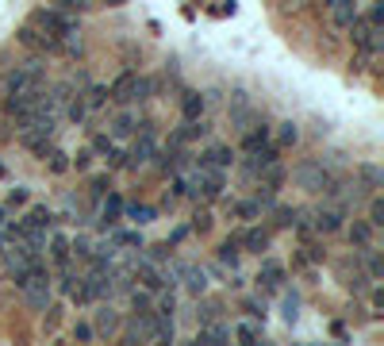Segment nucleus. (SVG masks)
<instances>
[{
  "instance_id": "obj_12",
  "label": "nucleus",
  "mask_w": 384,
  "mask_h": 346,
  "mask_svg": "<svg viewBox=\"0 0 384 346\" xmlns=\"http://www.w3.org/2000/svg\"><path fill=\"white\" fill-rule=\"evenodd\" d=\"M280 285H285V266L273 262V258H265V262H261V269H258V288H265V292H280Z\"/></svg>"
},
{
  "instance_id": "obj_51",
  "label": "nucleus",
  "mask_w": 384,
  "mask_h": 346,
  "mask_svg": "<svg viewBox=\"0 0 384 346\" xmlns=\"http://www.w3.org/2000/svg\"><path fill=\"white\" fill-rule=\"evenodd\" d=\"M108 189H112V181H108V177H93V196H104Z\"/></svg>"
},
{
  "instance_id": "obj_2",
  "label": "nucleus",
  "mask_w": 384,
  "mask_h": 346,
  "mask_svg": "<svg viewBox=\"0 0 384 346\" xmlns=\"http://www.w3.org/2000/svg\"><path fill=\"white\" fill-rule=\"evenodd\" d=\"M150 93H154L150 77L123 73V77H115V85L108 89V100H115V104H131V100H150Z\"/></svg>"
},
{
  "instance_id": "obj_22",
  "label": "nucleus",
  "mask_w": 384,
  "mask_h": 346,
  "mask_svg": "<svg viewBox=\"0 0 384 346\" xmlns=\"http://www.w3.org/2000/svg\"><path fill=\"white\" fill-rule=\"evenodd\" d=\"M158 165H162V173H181L184 165H189V154H184L181 146L173 143V150H165V154H162V162H158Z\"/></svg>"
},
{
  "instance_id": "obj_44",
  "label": "nucleus",
  "mask_w": 384,
  "mask_h": 346,
  "mask_svg": "<svg viewBox=\"0 0 384 346\" xmlns=\"http://www.w3.org/2000/svg\"><path fill=\"white\" fill-rule=\"evenodd\" d=\"M69 250H77L81 258H93V239H85V235H77V239H69Z\"/></svg>"
},
{
  "instance_id": "obj_18",
  "label": "nucleus",
  "mask_w": 384,
  "mask_h": 346,
  "mask_svg": "<svg viewBox=\"0 0 384 346\" xmlns=\"http://www.w3.org/2000/svg\"><path fill=\"white\" fill-rule=\"evenodd\" d=\"M204 108H208V96L204 93H196V89H184L181 93V115L184 119H200Z\"/></svg>"
},
{
  "instance_id": "obj_52",
  "label": "nucleus",
  "mask_w": 384,
  "mask_h": 346,
  "mask_svg": "<svg viewBox=\"0 0 384 346\" xmlns=\"http://www.w3.org/2000/svg\"><path fill=\"white\" fill-rule=\"evenodd\" d=\"M169 258V242H162V246H150V262H165Z\"/></svg>"
},
{
  "instance_id": "obj_35",
  "label": "nucleus",
  "mask_w": 384,
  "mask_h": 346,
  "mask_svg": "<svg viewBox=\"0 0 384 346\" xmlns=\"http://www.w3.org/2000/svg\"><path fill=\"white\" fill-rule=\"evenodd\" d=\"M235 216H239V220H258L261 204L258 200H242V204H235Z\"/></svg>"
},
{
  "instance_id": "obj_9",
  "label": "nucleus",
  "mask_w": 384,
  "mask_h": 346,
  "mask_svg": "<svg viewBox=\"0 0 384 346\" xmlns=\"http://www.w3.org/2000/svg\"><path fill=\"white\" fill-rule=\"evenodd\" d=\"M119 327H123V316H119L112 304H100V308H96V316H93V331H96V335L112 338V335H119Z\"/></svg>"
},
{
  "instance_id": "obj_17",
  "label": "nucleus",
  "mask_w": 384,
  "mask_h": 346,
  "mask_svg": "<svg viewBox=\"0 0 384 346\" xmlns=\"http://www.w3.org/2000/svg\"><path fill=\"white\" fill-rule=\"evenodd\" d=\"M230 162H235V150H230V146H208V150L200 154V170H227Z\"/></svg>"
},
{
  "instance_id": "obj_48",
  "label": "nucleus",
  "mask_w": 384,
  "mask_h": 346,
  "mask_svg": "<svg viewBox=\"0 0 384 346\" xmlns=\"http://www.w3.org/2000/svg\"><path fill=\"white\" fill-rule=\"evenodd\" d=\"M69 165H77V170H88V165H93V150H77Z\"/></svg>"
},
{
  "instance_id": "obj_40",
  "label": "nucleus",
  "mask_w": 384,
  "mask_h": 346,
  "mask_svg": "<svg viewBox=\"0 0 384 346\" xmlns=\"http://www.w3.org/2000/svg\"><path fill=\"white\" fill-rule=\"evenodd\" d=\"M369 223H373V227H384V200L381 196L369 200Z\"/></svg>"
},
{
  "instance_id": "obj_58",
  "label": "nucleus",
  "mask_w": 384,
  "mask_h": 346,
  "mask_svg": "<svg viewBox=\"0 0 384 346\" xmlns=\"http://www.w3.org/2000/svg\"><path fill=\"white\" fill-rule=\"evenodd\" d=\"M0 177H4V165H0Z\"/></svg>"
},
{
  "instance_id": "obj_38",
  "label": "nucleus",
  "mask_w": 384,
  "mask_h": 346,
  "mask_svg": "<svg viewBox=\"0 0 384 346\" xmlns=\"http://www.w3.org/2000/svg\"><path fill=\"white\" fill-rule=\"evenodd\" d=\"M85 104L88 108H104L108 104V89L104 85H93V89H88V96H85Z\"/></svg>"
},
{
  "instance_id": "obj_24",
  "label": "nucleus",
  "mask_w": 384,
  "mask_h": 346,
  "mask_svg": "<svg viewBox=\"0 0 384 346\" xmlns=\"http://www.w3.org/2000/svg\"><path fill=\"white\" fill-rule=\"evenodd\" d=\"M123 216H127L131 223H139V227H146V223L158 220V211H154L150 204H123Z\"/></svg>"
},
{
  "instance_id": "obj_21",
  "label": "nucleus",
  "mask_w": 384,
  "mask_h": 346,
  "mask_svg": "<svg viewBox=\"0 0 384 346\" xmlns=\"http://www.w3.org/2000/svg\"><path fill=\"white\" fill-rule=\"evenodd\" d=\"M139 131V115L134 112H119L112 119V139H127V135H134Z\"/></svg>"
},
{
  "instance_id": "obj_55",
  "label": "nucleus",
  "mask_w": 384,
  "mask_h": 346,
  "mask_svg": "<svg viewBox=\"0 0 384 346\" xmlns=\"http://www.w3.org/2000/svg\"><path fill=\"white\" fill-rule=\"evenodd\" d=\"M8 204H16V208H19V204H27V189H12Z\"/></svg>"
},
{
  "instance_id": "obj_7",
  "label": "nucleus",
  "mask_w": 384,
  "mask_h": 346,
  "mask_svg": "<svg viewBox=\"0 0 384 346\" xmlns=\"http://www.w3.org/2000/svg\"><path fill=\"white\" fill-rule=\"evenodd\" d=\"M350 31H354V43L365 50V54H381V27H373L369 19L357 16L354 23H350Z\"/></svg>"
},
{
  "instance_id": "obj_6",
  "label": "nucleus",
  "mask_w": 384,
  "mask_h": 346,
  "mask_svg": "<svg viewBox=\"0 0 384 346\" xmlns=\"http://www.w3.org/2000/svg\"><path fill=\"white\" fill-rule=\"evenodd\" d=\"M346 227V208L342 204H331V208H319L315 220H311V231H319V235H335V231Z\"/></svg>"
},
{
  "instance_id": "obj_1",
  "label": "nucleus",
  "mask_w": 384,
  "mask_h": 346,
  "mask_svg": "<svg viewBox=\"0 0 384 346\" xmlns=\"http://www.w3.org/2000/svg\"><path fill=\"white\" fill-rule=\"evenodd\" d=\"M38 85H47V66H43L38 58H31L23 66H12L8 73L0 77V93L4 96H19V93L38 89Z\"/></svg>"
},
{
  "instance_id": "obj_8",
  "label": "nucleus",
  "mask_w": 384,
  "mask_h": 346,
  "mask_svg": "<svg viewBox=\"0 0 384 346\" xmlns=\"http://www.w3.org/2000/svg\"><path fill=\"white\" fill-rule=\"evenodd\" d=\"M177 277H181V285L189 288L192 297H204V292H208V273H204L196 262H181V266H177Z\"/></svg>"
},
{
  "instance_id": "obj_10",
  "label": "nucleus",
  "mask_w": 384,
  "mask_h": 346,
  "mask_svg": "<svg viewBox=\"0 0 384 346\" xmlns=\"http://www.w3.org/2000/svg\"><path fill=\"white\" fill-rule=\"evenodd\" d=\"M123 331V327H119ZM123 343H154V312L150 316H131L123 331Z\"/></svg>"
},
{
  "instance_id": "obj_50",
  "label": "nucleus",
  "mask_w": 384,
  "mask_h": 346,
  "mask_svg": "<svg viewBox=\"0 0 384 346\" xmlns=\"http://www.w3.org/2000/svg\"><path fill=\"white\" fill-rule=\"evenodd\" d=\"M208 227H211V216H208V211H196V220H192V231H200V235H204Z\"/></svg>"
},
{
  "instance_id": "obj_4",
  "label": "nucleus",
  "mask_w": 384,
  "mask_h": 346,
  "mask_svg": "<svg viewBox=\"0 0 384 346\" xmlns=\"http://www.w3.org/2000/svg\"><path fill=\"white\" fill-rule=\"evenodd\" d=\"M35 23L43 31H54V35H77V16L73 12H62V8H43V12H35Z\"/></svg>"
},
{
  "instance_id": "obj_26",
  "label": "nucleus",
  "mask_w": 384,
  "mask_h": 346,
  "mask_svg": "<svg viewBox=\"0 0 384 346\" xmlns=\"http://www.w3.org/2000/svg\"><path fill=\"white\" fill-rule=\"evenodd\" d=\"M196 319H200V323H215V319H223V304H219V300H200V304H196Z\"/></svg>"
},
{
  "instance_id": "obj_34",
  "label": "nucleus",
  "mask_w": 384,
  "mask_h": 346,
  "mask_svg": "<svg viewBox=\"0 0 384 346\" xmlns=\"http://www.w3.org/2000/svg\"><path fill=\"white\" fill-rule=\"evenodd\" d=\"M361 181H365V189H376V185L384 181V173H381V165H361Z\"/></svg>"
},
{
  "instance_id": "obj_16",
  "label": "nucleus",
  "mask_w": 384,
  "mask_h": 346,
  "mask_svg": "<svg viewBox=\"0 0 384 346\" xmlns=\"http://www.w3.org/2000/svg\"><path fill=\"white\" fill-rule=\"evenodd\" d=\"M134 277L143 281V288L146 292H158V288L165 285V277H162V269H158V262H139V266H134Z\"/></svg>"
},
{
  "instance_id": "obj_15",
  "label": "nucleus",
  "mask_w": 384,
  "mask_h": 346,
  "mask_svg": "<svg viewBox=\"0 0 384 346\" xmlns=\"http://www.w3.org/2000/svg\"><path fill=\"white\" fill-rule=\"evenodd\" d=\"M23 292V300H27V308H35V312H43V308L50 304V277H38L31 281L27 288H19Z\"/></svg>"
},
{
  "instance_id": "obj_53",
  "label": "nucleus",
  "mask_w": 384,
  "mask_h": 346,
  "mask_svg": "<svg viewBox=\"0 0 384 346\" xmlns=\"http://www.w3.org/2000/svg\"><path fill=\"white\" fill-rule=\"evenodd\" d=\"M58 288H62L66 297H73V288H77V277H73V273H66V277L58 281Z\"/></svg>"
},
{
  "instance_id": "obj_54",
  "label": "nucleus",
  "mask_w": 384,
  "mask_h": 346,
  "mask_svg": "<svg viewBox=\"0 0 384 346\" xmlns=\"http://www.w3.org/2000/svg\"><path fill=\"white\" fill-rule=\"evenodd\" d=\"M369 23H373V27H381V23H384V8H381V4L369 8Z\"/></svg>"
},
{
  "instance_id": "obj_23",
  "label": "nucleus",
  "mask_w": 384,
  "mask_h": 346,
  "mask_svg": "<svg viewBox=\"0 0 384 346\" xmlns=\"http://www.w3.org/2000/svg\"><path fill=\"white\" fill-rule=\"evenodd\" d=\"M123 220V200L115 196V192H108V200H104V211H100V223L104 227H115V223Z\"/></svg>"
},
{
  "instance_id": "obj_49",
  "label": "nucleus",
  "mask_w": 384,
  "mask_h": 346,
  "mask_svg": "<svg viewBox=\"0 0 384 346\" xmlns=\"http://www.w3.org/2000/svg\"><path fill=\"white\" fill-rule=\"evenodd\" d=\"M246 316L250 319H265V304H258V300H246Z\"/></svg>"
},
{
  "instance_id": "obj_45",
  "label": "nucleus",
  "mask_w": 384,
  "mask_h": 346,
  "mask_svg": "<svg viewBox=\"0 0 384 346\" xmlns=\"http://www.w3.org/2000/svg\"><path fill=\"white\" fill-rule=\"evenodd\" d=\"M112 150H115L112 135H96V139H93V154H104V158H108Z\"/></svg>"
},
{
  "instance_id": "obj_33",
  "label": "nucleus",
  "mask_w": 384,
  "mask_h": 346,
  "mask_svg": "<svg viewBox=\"0 0 384 346\" xmlns=\"http://www.w3.org/2000/svg\"><path fill=\"white\" fill-rule=\"evenodd\" d=\"M296 220H300L296 208H285V204H280V208H273V227H292Z\"/></svg>"
},
{
  "instance_id": "obj_59",
  "label": "nucleus",
  "mask_w": 384,
  "mask_h": 346,
  "mask_svg": "<svg viewBox=\"0 0 384 346\" xmlns=\"http://www.w3.org/2000/svg\"><path fill=\"white\" fill-rule=\"evenodd\" d=\"M0 254H4V246H0Z\"/></svg>"
},
{
  "instance_id": "obj_36",
  "label": "nucleus",
  "mask_w": 384,
  "mask_h": 346,
  "mask_svg": "<svg viewBox=\"0 0 384 346\" xmlns=\"http://www.w3.org/2000/svg\"><path fill=\"white\" fill-rule=\"evenodd\" d=\"M47 158H50V173H66L69 170V154L66 150H54V146H50Z\"/></svg>"
},
{
  "instance_id": "obj_37",
  "label": "nucleus",
  "mask_w": 384,
  "mask_h": 346,
  "mask_svg": "<svg viewBox=\"0 0 384 346\" xmlns=\"http://www.w3.org/2000/svg\"><path fill=\"white\" fill-rule=\"evenodd\" d=\"M365 254H369V281L384 277V258H381V254H376L373 246H365Z\"/></svg>"
},
{
  "instance_id": "obj_29",
  "label": "nucleus",
  "mask_w": 384,
  "mask_h": 346,
  "mask_svg": "<svg viewBox=\"0 0 384 346\" xmlns=\"http://www.w3.org/2000/svg\"><path fill=\"white\" fill-rule=\"evenodd\" d=\"M85 115H88L85 96H81V93H77V96H69V104H66V119H69V124H81Z\"/></svg>"
},
{
  "instance_id": "obj_14",
  "label": "nucleus",
  "mask_w": 384,
  "mask_h": 346,
  "mask_svg": "<svg viewBox=\"0 0 384 346\" xmlns=\"http://www.w3.org/2000/svg\"><path fill=\"white\" fill-rule=\"evenodd\" d=\"M196 343H200V346H223V343H230V327L223 323V319H215V323H200Z\"/></svg>"
},
{
  "instance_id": "obj_46",
  "label": "nucleus",
  "mask_w": 384,
  "mask_h": 346,
  "mask_svg": "<svg viewBox=\"0 0 384 346\" xmlns=\"http://www.w3.org/2000/svg\"><path fill=\"white\" fill-rule=\"evenodd\" d=\"M280 308H285V319H288V323H292V319H296V308H300V300H296V297H288V292H285V297H280Z\"/></svg>"
},
{
  "instance_id": "obj_41",
  "label": "nucleus",
  "mask_w": 384,
  "mask_h": 346,
  "mask_svg": "<svg viewBox=\"0 0 384 346\" xmlns=\"http://www.w3.org/2000/svg\"><path fill=\"white\" fill-rule=\"evenodd\" d=\"M115 246H143L139 231H115Z\"/></svg>"
},
{
  "instance_id": "obj_27",
  "label": "nucleus",
  "mask_w": 384,
  "mask_h": 346,
  "mask_svg": "<svg viewBox=\"0 0 384 346\" xmlns=\"http://www.w3.org/2000/svg\"><path fill=\"white\" fill-rule=\"evenodd\" d=\"M50 223H54L50 208H31V211H27V220H23V227H31V231H47Z\"/></svg>"
},
{
  "instance_id": "obj_57",
  "label": "nucleus",
  "mask_w": 384,
  "mask_h": 346,
  "mask_svg": "<svg viewBox=\"0 0 384 346\" xmlns=\"http://www.w3.org/2000/svg\"><path fill=\"white\" fill-rule=\"evenodd\" d=\"M4 223H8V211H4V208H0V227H4Z\"/></svg>"
},
{
  "instance_id": "obj_3",
  "label": "nucleus",
  "mask_w": 384,
  "mask_h": 346,
  "mask_svg": "<svg viewBox=\"0 0 384 346\" xmlns=\"http://www.w3.org/2000/svg\"><path fill=\"white\" fill-rule=\"evenodd\" d=\"M292 177H296V185L307 192H323L326 185H331V170H326L319 158H304V162L292 170Z\"/></svg>"
},
{
  "instance_id": "obj_42",
  "label": "nucleus",
  "mask_w": 384,
  "mask_h": 346,
  "mask_svg": "<svg viewBox=\"0 0 384 346\" xmlns=\"http://www.w3.org/2000/svg\"><path fill=\"white\" fill-rule=\"evenodd\" d=\"M73 338H77V343H93V338H96L93 323H85V319H77V323H73Z\"/></svg>"
},
{
  "instance_id": "obj_13",
  "label": "nucleus",
  "mask_w": 384,
  "mask_h": 346,
  "mask_svg": "<svg viewBox=\"0 0 384 346\" xmlns=\"http://www.w3.org/2000/svg\"><path fill=\"white\" fill-rule=\"evenodd\" d=\"M269 242H273V231H269V227H246L239 235V246L250 250V254H265Z\"/></svg>"
},
{
  "instance_id": "obj_47",
  "label": "nucleus",
  "mask_w": 384,
  "mask_h": 346,
  "mask_svg": "<svg viewBox=\"0 0 384 346\" xmlns=\"http://www.w3.org/2000/svg\"><path fill=\"white\" fill-rule=\"evenodd\" d=\"M173 308H177V297H173V292H165V297L158 300V316H173Z\"/></svg>"
},
{
  "instance_id": "obj_28",
  "label": "nucleus",
  "mask_w": 384,
  "mask_h": 346,
  "mask_svg": "<svg viewBox=\"0 0 384 346\" xmlns=\"http://www.w3.org/2000/svg\"><path fill=\"white\" fill-rule=\"evenodd\" d=\"M296 143H300V127L292 124V119L277 124V146H296Z\"/></svg>"
},
{
  "instance_id": "obj_30",
  "label": "nucleus",
  "mask_w": 384,
  "mask_h": 346,
  "mask_svg": "<svg viewBox=\"0 0 384 346\" xmlns=\"http://www.w3.org/2000/svg\"><path fill=\"white\" fill-rule=\"evenodd\" d=\"M239 254H242V250H239V239H227V242L219 246V262H223V266H230V269H239Z\"/></svg>"
},
{
  "instance_id": "obj_20",
  "label": "nucleus",
  "mask_w": 384,
  "mask_h": 346,
  "mask_svg": "<svg viewBox=\"0 0 384 346\" xmlns=\"http://www.w3.org/2000/svg\"><path fill=\"white\" fill-rule=\"evenodd\" d=\"M373 231H376V227H373L369 220H354L346 235H350V242H354L357 250H365V246H373Z\"/></svg>"
},
{
  "instance_id": "obj_32",
  "label": "nucleus",
  "mask_w": 384,
  "mask_h": 346,
  "mask_svg": "<svg viewBox=\"0 0 384 346\" xmlns=\"http://www.w3.org/2000/svg\"><path fill=\"white\" fill-rule=\"evenodd\" d=\"M230 335L239 338L242 346H254V343H258V338H261V331H258V327H254V323H239V327H235V331H230Z\"/></svg>"
},
{
  "instance_id": "obj_11",
  "label": "nucleus",
  "mask_w": 384,
  "mask_h": 346,
  "mask_svg": "<svg viewBox=\"0 0 384 346\" xmlns=\"http://www.w3.org/2000/svg\"><path fill=\"white\" fill-rule=\"evenodd\" d=\"M158 154V143H154V131H143L139 139H134V146H131V154H127V165L131 170H139V165H146Z\"/></svg>"
},
{
  "instance_id": "obj_39",
  "label": "nucleus",
  "mask_w": 384,
  "mask_h": 346,
  "mask_svg": "<svg viewBox=\"0 0 384 346\" xmlns=\"http://www.w3.org/2000/svg\"><path fill=\"white\" fill-rule=\"evenodd\" d=\"M62 12H73V16H81V12H88L93 8V0H54Z\"/></svg>"
},
{
  "instance_id": "obj_19",
  "label": "nucleus",
  "mask_w": 384,
  "mask_h": 346,
  "mask_svg": "<svg viewBox=\"0 0 384 346\" xmlns=\"http://www.w3.org/2000/svg\"><path fill=\"white\" fill-rule=\"evenodd\" d=\"M331 19H335L338 31H350V23L357 19V4L354 0H335V4H331Z\"/></svg>"
},
{
  "instance_id": "obj_25",
  "label": "nucleus",
  "mask_w": 384,
  "mask_h": 346,
  "mask_svg": "<svg viewBox=\"0 0 384 346\" xmlns=\"http://www.w3.org/2000/svg\"><path fill=\"white\" fill-rule=\"evenodd\" d=\"M69 254H73V250H69V239H66V235H50V258H54V266L66 269V266H69Z\"/></svg>"
},
{
  "instance_id": "obj_5",
  "label": "nucleus",
  "mask_w": 384,
  "mask_h": 346,
  "mask_svg": "<svg viewBox=\"0 0 384 346\" xmlns=\"http://www.w3.org/2000/svg\"><path fill=\"white\" fill-rule=\"evenodd\" d=\"M189 177H192V196H204V200L223 196V170H196Z\"/></svg>"
},
{
  "instance_id": "obj_43",
  "label": "nucleus",
  "mask_w": 384,
  "mask_h": 346,
  "mask_svg": "<svg viewBox=\"0 0 384 346\" xmlns=\"http://www.w3.org/2000/svg\"><path fill=\"white\" fill-rule=\"evenodd\" d=\"M43 312H47V319H43V327H47V331H58V323H62V308H58V304H47V308H43Z\"/></svg>"
},
{
  "instance_id": "obj_56",
  "label": "nucleus",
  "mask_w": 384,
  "mask_h": 346,
  "mask_svg": "<svg viewBox=\"0 0 384 346\" xmlns=\"http://www.w3.org/2000/svg\"><path fill=\"white\" fill-rule=\"evenodd\" d=\"M373 308H384V288L381 285L373 288Z\"/></svg>"
},
{
  "instance_id": "obj_31",
  "label": "nucleus",
  "mask_w": 384,
  "mask_h": 346,
  "mask_svg": "<svg viewBox=\"0 0 384 346\" xmlns=\"http://www.w3.org/2000/svg\"><path fill=\"white\" fill-rule=\"evenodd\" d=\"M150 312H154L150 292H131V316H150Z\"/></svg>"
}]
</instances>
